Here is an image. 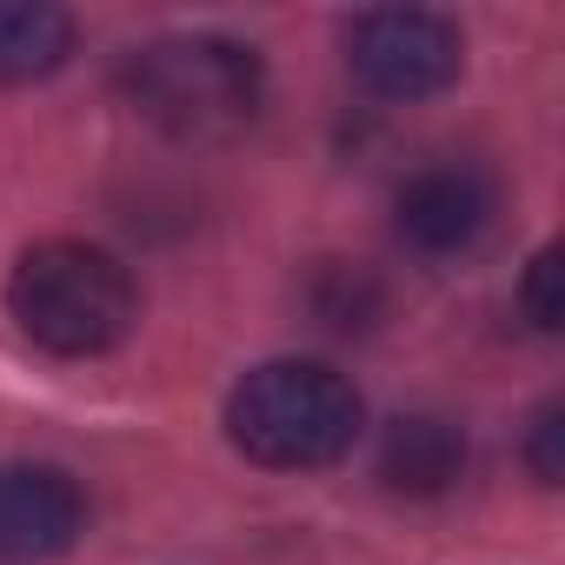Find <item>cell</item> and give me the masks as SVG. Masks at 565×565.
Here are the masks:
<instances>
[{"label": "cell", "instance_id": "ba28073f", "mask_svg": "<svg viewBox=\"0 0 565 565\" xmlns=\"http://www.w3.org/2000/svg\"><path fill=\"white\" fill-rule=\"evenodd\" d=\"M74 14L54 0H0V87H28L67 67Z\"/></svg>", "mask_w": 565, "mask_h": 565}, {"label": "cell", "instance_id": "5b68a950", "mask_svg": "<svg viewBox=\"0 0 565 565\" xmlns=\"http://www.w3.org/2000/svg\"><path fill=\"white\" fill-rule=\"evenodd\" d=\"M499 213V186L472 160H426L393 193V226L419 253H466Z\"/></svg>", "mask_w": 565, "mask_h": 565}, {"label": "cell", "instance_id": "52a82bcc", "mask_svg": "<svg viewBox=\"0 0 565 565\" xmlns=\"http://www.w3.org/2000/svg\"><path fill=\"white\" fill-rule=\"evenodd\" d=\"M459 472H466V433H459L452 419H433V413L393 419V433H386V446H380V479H386L393 492L433 499V492H446Z\"/></svg>", "mask_w": 565, "mask_h": 565}, {"label": "cell", "instance_id": "9c48e42d", "mask_svg": "<svg viewBox=\"0 0 565 565\" xmlns=\"http://www.w3.org/2000/svg\"><path fill=\"white\" fill-rule=\"evenodd\" d=\"M519 307L539 333H558L565 320V300H558V246H539L532 266H525V287H519Z\"/></svg>", "mask_w": 565, "mask_h": 565}, {"label": "cell", "instance_id": "3957f363", "mask_svg": "<svg viewBox=\"0 0 565 565\" xmlns=\"http://www.w3.org/2000/svg\"><path fill=\"white\" fill-rule=\"evenodd\" d=\"M120 81H127V100L173 140H233L266 100L259 54L226 34L147 41L127 54Z\"/></svg>", "mask_w": 565, "mask_h": 565}, {"label": "cell", "instance_id": "30bf717a", "mask_svg": "<svg viewBox=\"0 0 565 565\" xmlns=\"http://www.w3.org/2000/svg\"><path fill=\"white\" fill-rule=\"evenodd\" d=\"M558 433H565V426H558V406H539L532 439H525V459H532V479H539V486H558V472H565V466H558Z\"/></svg>", "mask_w": 565, "mask_h": 565}, {"label": "cell", "instance_id": "277c9868", "mask_svg": "<svg viewBox=\"0 0 565 565\" xmlns=\"http://www.w3.org/2000/svg\"><path fill=\"white\" fill-rule=\"evenodd\" d=\"M347 67L380 100H433L466 67V34L433 8H373L347 28Z\"/></svg>", "mask_w": 565, "mask_h": 565}, {"label": "cell", "instance_id": "7a4b0ae2", "mask_svg": "<svg viewBox=\"0 0 565 565\" xmlns=\"http://www.w3.org/2000/svg\"><path fill=\"white\" fill-rule=\"evenodd\" d=\"M8 313L34 347H47L61 360H94V353H114L134 333L140 287L94 239H41L14 259Z\"/></svg>", "mask_w": 565, "mask_h": 565}, {"label": "cell", "instance_id": "8992f818", "mask_svg": "<svg viewBox=\"0 0 565 565\" xmlns=\"http://www.w3.org/2000/svg\"><path fill=\"white\" fill-rule=\"evenodd\" d=\"M81 525H87V499L61 466H34V459L0 466V558L8 565L67 552Z\"/></svg>", "mask_w": 565, "mask_h": 565}, {"label": "cell", "instance_id": "6da1fadb", "mask_svg": "<svg viewBox=\"0 0 565 565\" xmlns=\"http://www.w3.org/2000/svg\"><path fill=\"white\" fill-rule=\"evenodd\" d=\"M360 393L327 360H266L226 393V439L266 472H320L360 439Z\"/></svg>", "mask_w": 565, "mask_h": 565}]
</instances>
